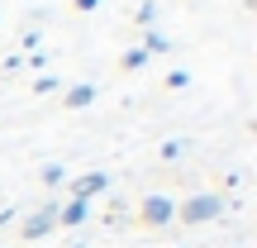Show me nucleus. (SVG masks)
I'll return each mask as SVG.
<instances>
[{"instance_id": "f257e3e1", "label": "nucleus", "mask_w": 257, "mask_h": 248, "mask_svg": "<svg viewBox=\"0 0 257 248\" xmlns=\"http://www.w3.org/2000/svg\"><path fill=\"white\" fill-rule=\"evenodd\" d=\"M219 215H224L219 196H191V201L176 205V220L181 224H210V220H219Z\"/></svg>"}, {"instance_id": "f03ea898", "label": "nucleus", "mask_w": 257, "mask_h": 248, "mask_svg": "<svg viewBox=\"0 0 257 248\" xmlns=\"http://www.w3.org/2000/svg\"><path fill=\"white\" fill-rule=\"evenodd\" d=\"M138 220H143L148 229H162V224L176 220V201H167V196H143V205H138Z\"/></svg>"}, {"instance_id": "7ed1b4c3", "label": "nucleus", "mask_w": 257, "mask_h": 248, "mask_svg": "<svg viewBox=\"0 0 257 248\" xmlns=\"http://www.w3.org/2000/svg\"><path fill=\"white\" fill-rule=\"evenodd\" d=\"M53 229H57V201L43 205V210H29L24 220H19V234H24V239H43V234H53Z\"/></svg>"}, {"instance_id": "20e7f679", "label": "nucleus", "mask_w": 257, "mask_h": 248, "mask_svg": "<svg viewBox=\"0 0 257 248\" xmlns=\"http://www.w3.org/2000/svg\"><path fill=\"white\" fill-rule=\"evenodd\" d=\"M100 191H110V172H86V177L72 182V201H91Z\"/></svg>"}, {"instance_id": "39448f33", "label": "nucleus", "mask_w": 257, "mask_h": 248, "mask_svg": "<svg viewBox=\"0 0 257 248\" xmlns=\"http://www.w3.org/2000/svg\"><path fill=\"white\" fill-rule=\"evenodd\" d=\"M86 215H91V201H67V205H57V224H62V229L86 224Z\"/></svg>"}, {"instance_id": "423d86ee", "label": "nucleus", "mask_w": 257, "mask_h": 248, "mask_svg": "<svg viewBox=\"0 0 257 248\" xmlns=\"http://www.w3.org/2000/svg\"><path fill=\"white\" fill-rule=\"evenodd\" d=\"M62 101H67V110H86V105L95 101V86H91V81H76V86H67Z\"/></svg>"}, {"instance_id": "0eeeda50", "label": "nucleus", "mask_w": 257, "mask_h": 248, "mask_svg": "<svg viewBox=\"0 0 257 248\" xmlns=\"http://www.w3.org/2000/svg\"><path fill=\"white\" fill-rule=\"evenodd\" d=\"M138 48H143L148 57H153V53H172V38L157 34V29H143V43H138Z\"/></svg>"}, {"instance_id": "6e6552de", "label": "nucleus", "mask_w": 257, "mask_h": 248, "mask_svg": "<svg viewBox=\"0 0 257 248\" xmlns=\"http://www.w3.org/2000/svg\"><path fill=\"white\" fill-rule=\"evenodd\" d=\"M148 62H153V57H148L143 48H128V53L119 57V67H124V72H138V67H148Z\"/></svg>"}, {"instance_id": "1a4fd4ad", "label": "nucleus", "mask_w": 257, "mask_h": 248, "mask_svg": "<svg viewBox=\"0 0 257 248\" xmlns=\"http://www.w3.org/2000/svg\"><path fill=\"white\" fill-rule=\"evenodd\" d=\"M134 19H138L143 29H157V0H143V5L134 10Z\"/></svg>"}, {"instance_id": "9d476101", "label": "nucleus", "mask_w": 257, "mask_h": 248, "mask_svg": "<svg viewBox=\"0 0 257 248\" xmlns=\"http://www.w3.org/2000/svg\"><path fill=\"white\" fill-rule=\"evenodd\" d=\"M186 148H191L186 138H167V143H162V157H167V162H176V157H186Z\"/></svg>"}, {"instance_id": "9b49d317", "label": "nucleus", "mask_w": 257, "mask_h": 248, "mask_svg": "<svg viewBox=\"0 0 257 248\" xmlns=\"http://www.w3.org/2000/svg\"><path fill=\"white\" fill-rule=\"evenodd\" d=\"M167 86H172V91H186V86H191V72H186V67H172V72H167Z\"/></svg>"}, {"instance_id": "f8f14e48", "label": "nucleus", "mask_w": 257, "mask_h": 248, "mask_svg": "<svg viewBox=\"0 0 257 248\" xmlns=\"http://www.w3.org/2000/svg\"><path fill=\"white\" fill-rule=\"evenodd\" d=\"M43 182H48V186H62V182H67V167H62V162H48V167H43Z\"/></svg>"}, {"instance_id": "ddd939ff", "label": "nucleus", "mask_w": 257, "mask_h": 248, "mask_svg": "<svg viewBox=\"0 0 257 248\" xmlns=\"http://www.w3.org/2000/svg\"><path fill=\"white\" fill-rule=\"evenodd\" d=\"M48 91H57V76H38L34 81V96H48Z\"/></svg>"}, {"instance_id": "4468645a", "label": "nucleus", "mask_w": 257, "mask_h": 248, "mask_svg": "<svg viewBox=\"0 0 257 248\" xmlns=\"http://www.w3.org/2000/svg\"><path fill=\"white\" fill-rule=\"evenodd\" d=\"M48 62H53V53H43V48H38V53H29V67H38V72H43Z\"/></svg>"}, {"instance_id": "2eb2a0df", "label": "nucleus", "mask_w": 257, "mask_h": 248, "mask_svg": "<svg viewBox=\"0 0 257 248\" xmlns=\"http://www.w3.org/2000/svg\"><path fill=\"white\" fill-rule=\"evenodd\" d=\"M95 5H100V0H76V10H81V15H91Z\"/></svg>"}, {"instance_id": "dca6fc26", "label": "nucleus", "mask_w": 257, "mask_h": 248, "mask_svg": "<svg viewBox=\"0 0 257 248\" xmlns=\"http://www.w3.org/2000/svg\"><path fill=\"white\" fill-rule=\"evenodd\" d=\"M10 220H15V210H0V229H5V224H10Z\"/></svg>"}]
</instances>
